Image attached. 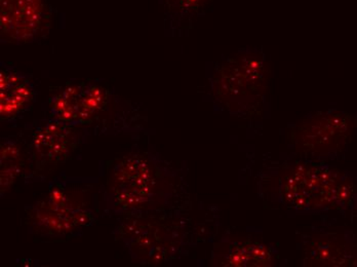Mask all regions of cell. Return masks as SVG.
<instances>
[{"label":"cell","mask_w":357,"mask_h":267,"mask_svg":"<svg viewBox=\"0 0 357 267\" xmlns=\"http://www.w3.org/2000/svg\"><path fill=\"white\" fill-rule=\"evenodd\" d=\"M45 0H0L2 38L26 43L33 40L49 26Z\"/></svg>","instance_id":"cell-1"},{"label":"cell","mask_w":357,"mask_h":267,"mask_svg":"<svg viewBox=\"0 0 357 267\" xmlns=\"http://www.w3.org/2000/svg\"><path fill=\"white\" fill-rule=\"evenodd\" d=\"M107 100L106 90L96 84L68 86L52 98V114L56 121L66 125L84 123L98 114Z\"/></svg>","instance_id":"cell-2"},{"label":"cell","mask_w":357,"mask_h":267,"mask_svg":"<svg viewBox=\"0 0 357 267\" xmlns=\"http://www.w3.org/2000/svg\"><path fill=\"white\" fill-rule=\"evenodd\" d=\"M29 78L8 67L0 73V112L2 119H13L29 109L36 100Z\"/></svg>","instance_id":"cell-3"},{"label":"cell","mask_w":357,"mask_h":267,"mask_svg":"<svg viewBox=\"0 0 357 267\" xmlns=\"http://www.w3.org/2000/svg\"><path fill=\"white\" fill-rule=\"evenodd\" d=\"M41 133L45 135V141L36 138V148L41 153L43 158L49 160H59L61 156L68 151L66 144L70 142V130L67 128L66 123H58L54 125H47L41 130Z\"/></svg>","instance_id":"cell-4"},{"label":"cell","mask_w":357,"mask_h":267,"mask_svg":"<svg viewBox=\"0 0 357 267\" xmlns=\"http://www.w3.org/2000/svg\"><path fill=\"white\" fill-rule=\"evenodd\" d=\"M1 184L6 181L14 182L15 177L19 174L20 156L19 151L14 144L6 143L1 153Z\"/></svg>","instance_id":"cell-5"}]
</instances>
